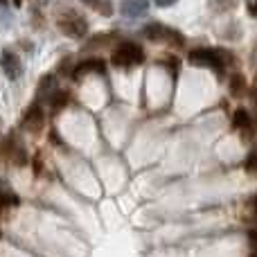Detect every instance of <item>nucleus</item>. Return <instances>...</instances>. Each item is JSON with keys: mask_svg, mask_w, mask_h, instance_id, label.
Listing matches in <instances>:
<instances>
[{"mask_svg": "<svg viewBox=\"0 0 257 257\" xmlns=\"http://www.w3.org/2000/svg\"><path fill=\"white\" fill-rule=\"evenodd\" d=\"M232 126L239 128V131L244 133H250L253 131V126H250V115L246 108H237L235 111V117H232Z\"/></svg>", "mask_w": 257, "mask_h": 257, "instance_id": "nucleus-7", "label": "nucleus"}, {"mask_svg": "<svg viewBox=\"0 0 257 257\" xmlns=\"http://www.w3.org/2000/svg\"><path fill=\"white\" fill-rule=\"evenodd\" d=\"M145 9L147 0H124V5H122V12L126 16H140V14H145Z\"/></svg>", "mask_w": 257, "mask_h": 257, "instance_id": "nucleus-8", "label": "nucleus"}, {"mask_svg": "<svg viewBox=\"0 0 257 257\" xmlns=\"http://www.w3.org/2000/svg\"><path fill=\"white\" fill-rule=\"evenodd\" d=\"M145 36L151 39V41H165V43L176 45V48L185 45V36H183L181 32L172 30V27H165V25H160V23H151V25H147Z\"/></svg>", "mask_w": 257, "mask_h": 257, "instance_id": "nucleus-3", "label": "nucleus"}, {"mask_svg": "<svg viewBox=\"0 0 257 257\" xmlns=\"http://www.w3.org/2000/svg\"><path fill=\"white\" fill-rule=\"evenodd\" d=\"M3 68L9 77H18L21 72V66H18V59L14 54H3Z\"/></svg>", "mask_w": 257, "mask_h": 257, "instance_id": "nucleus-9", "label": "nucleus"}, {"mask_svg": "<svg viewBox=\"0 0 257 257\" xmlns=\"http://www.w3.org/2000/svg\"><path fill=\"white\" fill-rule=\"evenodd\" d=\"M18 203V199L12 194L9 190H0V214L7 212L9 208H14V205Z\"/></svg>", "mask_w": 257, "mask_h": 257, "instance_id": "nucleus-10", "label": "nucleus"}, {"mask_svg": "<svg viewBox=\"0 0 257 257\" xmlns=\"http://www.w3.org/2000/svg\"><path fill=\"white\" fill-rule=\"evenodd\" d=\"M68 104V93L66 90H59V93H54V99H52V106L54 111H59V108H63Z\"/></svg>", "mask_w": 257, "mask_h": 257, "instance_id": "nucleus-12", "label": "nucleus"}, {"mask_svg": "<svg viewBox=\"0 0 257 257\" xmlns=\"http://www.w3.org/2000/svg\"><path fill=\"white\" fill-rule=\"evenodd\" d=\"M244 88H246V84H244V77L241 75H235L230 79V93L232 95H241L244 93Z\"/></svg>", "mask_w": 257, "mask_h": 257, "instance_id": "nucleus-11", "label": "nucleus"}, {"mask_svg": "<svg viewBox=\"0 0 257 257\" xmlns=\"http://www.w3.org/2000/svg\"><path fill=\"white\" fill-rule=\"evenodd\" d=\"M250 12H253V14H255V16H257V0H255V3H253V5H250Z\"/></svg>", "mask_w": 257, "mask_h": 257, "instance_id": "nucleus-15", "label": "nucleus"}, {"mask_svg": "<svg viewBox=\"0 0 257 257\" xmlns=\"http://www.w3.org/2000/svg\"><path fill=\"white\" fill-rule=\"evenodd\" d=\"M248 257H257V246H253V250H250V255Z\"/></svg>", "mask_w": 257, "mask_h": 257, "instance_id": "nucleus-16", "label": "nucleus"}, {"mask_svg": "<svg viewBox=\"0 0 257 257\" xmlns=\"http://www.w3.org/2000/svg\"><path fill=\"white\" fill-rule=\"evenodd\" d=\"M145 61V50L140 48L138 43H120L111 54V63L117 68H136Z\"/></svg>", "mask_w": 257, "mask_h": 257, "instance_id": "nucleus-1", "label": "nucleus"}, {"mask_svg": "<svg viewBox=\"0 0 257 257\" xmlns=\"http://www.w3.org/2000/svg\"><path fill=\"white\" fill-rule=\"evenodd\" d=\"M16 5H21V0H16Z\"/></svg>", "mask_w": 257, "mask_h": 257, "instance_id": "nucleus-17", "label": "nucleus"}, {"mask_svg": "<svg viewBox=\"0 0 257 257\" xmlns=\"http://www.w3.org/2000/svg\"><path fill=\"white\" fill-rule=\"evenodd\" d=\"M187 61H190L192 66L212 68L214 72H223V66H226V57H223L219 50H210V48L192 50V52L187 54Z\"/></svg>", "mask_w": 257, "mask_h": 257, "instance_id": "nucleus-2", "label": "nucleus"}, {"mask_svg": "<svg viewBox=\"0 0 257 257\" xmlns=\"http://www.w3.org/2000/svg\"><path fill=\"white\" fill-rule=\"evenodd\" d=\"M59 27H61V32H66L68 36H72V39H79V36H84L86 32H88V25H86V21L79 16V14L75 12H66L61 18H59Z\"/></svg>", "mask_w": 257, "mask_h": 257, "instance_id": "nucleus-4", "label": "nucleus"}, {"mask_svg": "<svg viewBox=\"0 0 257 257\" xmlns=\"http://www.w3.org/2000/svg\"><path fill=\"white\" fill-rule=\"evenodd\" d=\"M244 167H246V172H250V174H257V147L253 151L248 154V158H246V163H244Z\"/></svg>", "mask_w": 257, "mask_h": 257, "instance_id": "nucleus-13", "label": "nucleus"}, {"mask_svg": "<svg viewBox=\"0 0 257 257\" xmlns=\"http://www.w3.org/2000/svg\"><path fill=\"white\" fill-rule=\"evenodd\" d=\"M174 3H176V0H156L158 7H169V5H174Z\"/></svg>", "mask_w": 257, "mask_h": 257, "instance_id": "nucleus-14", "label": "nucleus"}, {"mask_svg": "<svg viewBox=\"0 0 257 257\" xmlns=\"http://www.w3.org/2000/svg\"><path fill=\"white\" fill-rule=\"evenodd\" d=\"M104 70H106V68H104L102 59H88V61H81L79 66L75 68L72 77H75V79H79V77L88 75V72H104Z\"/></svg>", "mask_w": 257, "mask_h": 257, "instance_id": "nucleus-6", "label": "nucleus"}, {"mask_svg": "<svg viewBox=\"0 0 257 257\" xmlns=\"http://www.w3.org/2000/svg\"><path fill=\"white\" fill-rule=\"evenodd\" d=\"M45 124V115H43V108L39 106V104H32L30 108H27V113L23 115V126L27 128V131L32 133H39L41 128Z\"/></svg>", "mask_w": 257, "mask_h": 257, "instance_id": "nucleus-5", "label": "nucleus"}]
</instances>
